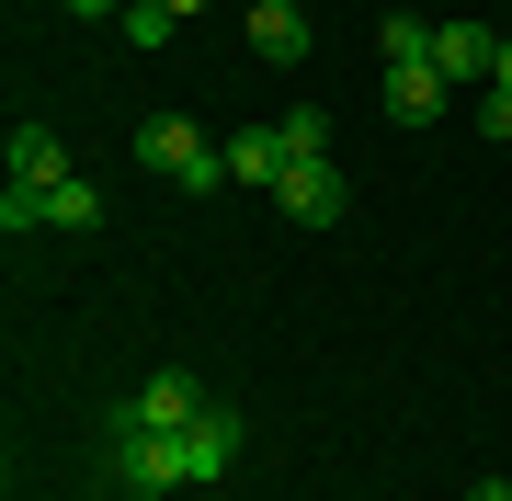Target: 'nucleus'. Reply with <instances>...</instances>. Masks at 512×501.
<instances>
[{
  "instance_id": "nucleus-16",
  "label": "nucleus",
  "mask_w": 512,
  "mask_h": 501,
  "mask_svg": "<svg viewBox=\"0 0 512 501\" xmlns=\"http://www.w3.org/2000/svg\"><path fill=\"white\" fill-rule=\"evenodd\" d=\"M57 12H69V23H114L126 0H57Z\"/></svg>"
},
{
  "instance_id": "nucleus-4",
  "label": "nucleus",
  "mask_w": 512,
  "mask_h": 501,
  "mask_svg": "<svg viewBox=\"0 0 512 501\" xmlns=\"http://www.w3.org/2000/svg\"><path fill=\"white\" fill-rule=\"evenodd\" d=\"M433 69H444V80H478V92H490L501 35H490V23H433Z\"/></svg>"
},
{
  "instance_id": "nucleus-13",
  "label": "nucleus",
  "mask_w": 512,
  "mask_h": 501,
  "mask_svg": "<svg viewBox=\"0 0 512 501\" xmlns=\"http://www.w3.org/2000/svg\"><path fill=\"white\" fill-rule=\"evenodd\" d=\"M274 137H285V160H330V114H319V103L274 114Z\"/></svg>"
},
{
  "instance_id": "nucleus-6",
  "label": "nucleus",
  "mask_w": 512,
  "mask_h": 501,
  "mask_svg": "<svg viewBox=\"0 0 512 501\" xmlns=\"http://www.w3.org/2000/svg\"><path fill=\"white\" fill-rule=\"evenodd\" d=\"M251 46L274 57V69H308V12H296V0H251Z\"/></svg>"
},
{
  "instance_id": "nucleus-8",
  "label": "nucleus",
  "mask_w": 512,
  "mask_h": 501,
  "mask_svg": "<svg viewBox=\"0 0 512 501\" xmlns=\"http://www.w3.org/2000/svg\"><path fill=\"white\" fill-rule=\"evenodd\" d=\"M12 183H69V149H57V126H35V114H23V126H12Z\"/></svg>"
},
{
  "instance_id": "nucleus-2",
  "label": "nucleus",
  "mask_w": 512,
  "mask_h": 501,
  "mask_svg": "<svg viewBox=\"0 0 512 501\" xmlns=\"http://www.w3.org/2000/svg\"><path fill=\"white\" fill-rule=\"evenodd\" d=\"M137 160L160 171L171 194H205V183H228V149H205V126H194V114H148V126H137Z\"/></svg>"
},
{
  "instance_id": "nucleus-7",
  "label": "nucleus",
  "mask_w": 512,
  "mask_h": 501,
  "mask_svg": "<svg viewBox=\"0 0 512 501\" xmlns=\"http://www.w3.org/2000/svg\"><path fill=\"white\" fill-rule=\"evenodd\" d=\"M285 171H296V160H285V137H274V126H239V137H228V183H262V194H274Z\"/></svg>"
},
{
  "instance_id": "nucleus-1",
  "label": "nucleus",
  "mask_w": 512,
  "mask_h": 501,
  "mask_svg": "<svg viewBox=\"0 0 512 501\" xmlns=\"http://www.w3.org/2000/svg\"><path fill=\"white\" fill-rule=\"evenodd\" d=\"M228 467H239V410H205L194 433H137V422H114V433H103V479L126 490V501L205 490V479H228Z\"/></svg>"
},
{
  "instance_id": "nucleus-9",
  "label": "nucleus",
  "mask_w": 512,
  "mask_h": 501,
  "mask_svg": "<svg viewBox=\"0 0 512 501\" xmlns=\"http://www.w3.org/2000/svg\"><path fill=\"white\" fill-rule=\"evenodd\" d=\"M444 92H456L444 69H387V114H399V126H433V114H444Z\"/></svg>"
},
{
  "instance_id": "nucleus-19",
  "label": "nucleus",
  "mask_w": 512,
  "mask_h": 501,
  "mask_svg": "<svg viewBox=\"0 0 512 501\" xmlns=\"http://www.w3.org/2000/svg\"><path fill=\"white\" fill-rule=\"evenodd\" d=\"M171 12H183V23H194V12H205V0H171Z\"/></svg>"
},
{
  "instance_id": "nucleus-18",
  "label": "nucleus",
  "mask_w": 512,
  "mask_h": 501,
  "mask_svg": "<svg viewBox=\"0 0 512 501\" xmlns=\"http://www.w3.org/2000/svg\"><path fill=\"white\" fill-rule=\"evenodd\" d=\"M490 80H501V92H512V35H501V69H490Z\"/></svg>"
},
{
  "instance_id": "nucleus-14",
  "label": "nucleus",
  "mask_w": 512,
  "mask_h": 501,
  "mask_svg": "<svg viewBox=\"0 0 512 501\" xmlns=\"http://www.w3.org/2000/svg\"><path fill=\"white\" fill-rule=\"evenodd\" d=\"M0 228H12V240H35V228H46V194H35V183H0Z\"/></svg>"
},
{
  "instance_id": "nucleus-5",
  "label": "nucleus",
  "mask_w": 512,
  "mask_h": 501,
  "mask_svg": "<svg viewBox=\"0 0 512 501\" xmlns=\"http://www.w3.org/2000/svg\"><path fill=\"white\" fill-rule=\"evenodd\" d=\"M274 205H285L296 228H330V217H342V171H330V160H296L285 183H274Z\"/></svg>"
},
{
  "instance_id": "nucleus-11",
  "label": "nucleus",
  "mask_w": 512,
  "mask_h": 501,
  "mask_svg": "<svg viewBox=\"0 0 512 501\" xmlns=\"http://www.w3.org/2000/svg\"><path fill=\"white\" fill-rule=\"evenodd\" d=\"M376 57H387V69H433V23H421V12H387Z\"/></svg>"
},
{
  "instance_id": "nucleus-10",
  "label": "nucleus",
  "mask_w": 512,
  "mask_h": 501,
  "mask_svg": "<svg viewBox=\"0 0 512 501\" xmlns=\"http://www.w3.org/2000/svg\"><path fill=\"white\" fill-rule=\"evenodd\" d=\"M46 228H57V240H92V228H103V194L80 183V171H69V183H46Z\"/></svg>"
},
{
  "instance_id": "nucleus-3",
  "label": "nucleus",
  "mask_w": 512,
  "mask_h": 501,
  "mask_svg": "<svg viewBox=\"0 0 512 501\" xmlns=\"http://www.w3.org/2000/svg\"><path fill=\"white\" fill-rule=\"evenodd\" d=\"M205 410H217V399H205V376H194V365H148V376H137V399L114 410V422H137V433H194Z\"/></svg>"
},
{
  "instance_id": "nucleus-17",
  "label": "nucleus",
  "mask_w": 512,
  "mask_h": 501,
  "mask_svg": "<svg viewBox=\"0 0 512 501\" xmlns=\"http://www.w3.org/2000/svg\"><path fill=\"white\" fill-rule=\"evenodd\" d=\"M467 501H512V479H501V467H490V479H478V490H467Z\"/></svg>"
},
{
  "instance_id": "nucleus-12",
  "label": "nucleus",
  "mask_w": 512,
  "mask_h": 501,
  "mask_svg": "<svg viewBox=\"0 0 512 501\" xmlns=\"http://www.w3.org/2000/svg\"><path fill=\"white\" fill-rule=\"evenodd\" d=\"M114 35H126V46H171V35H183V12H171V0H126Z\"/></svg>"
},
{
  "instance_id": "nucleus-15",
  "label": "nucleus",
  "mask_w": 512,
  "mask_h": 501,
  "mask_svg": "<svg viewBox=\"0 0 512 501\" xmlns=\"http://www.w3.org/2000/svg\"><path fill=\"white\" fill-rule=\"evenodd\" d=\"M478 137H512V92H501V80L478 92Z\"/></svg>"
}]
</instances>
